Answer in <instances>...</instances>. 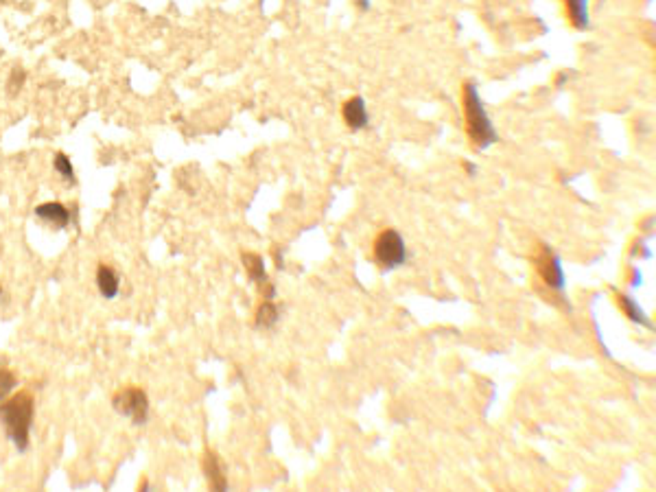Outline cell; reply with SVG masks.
<instances>
[{
	"label": "cell",
	"instance_id": "cell-6",
	"mask_svg": "<svg viewBox=\"0 0 656 492\" xmlns=\"http://www.w3.org/2000/svg\"><path fill=\"white\" fill-rule=\"evenodd\" d=\"M243 267L247 269L250 280H252L254 285H258V289L263 291L265 300H271V298H274V287L269 285V278H267V273H265V265H263L261 256L252 254V252L243 254Z\"/></svg>",
	"mask_w": 656,
	"mask_h": 492
},
{
	"label": "cell",
	"instance_id": "cell-17",
	"mask_svg": "<svg viewBox=\"0 0 656 492\" xmlns=\"http://www.w3.org/2000/svg\"><path fill=\"white\" fill-rule=\"evenodd\" d=\"M356 5H359V9H364V11H366V9L370 7V3H368V0H356Z\"/></svg>",
	"mask_w": 656,
	"mask_h": 492
},
{
	"label": "cell",
	"instance_id": "cell-7",
	"mask_svg": "<svg viewBox=\"0 0 656 492\" xmlns=\"http://www.w3.org/2000/svg\"><path fill=\"white\" fill-rule=\"evenodd\" d=\"M342 114H344V121H346V125H348L352 131H359V129L368 127L370 116H368V108H366V101H364L361 96H352V98H348V101L344 103Z\"/></svg>",
	"mask_w": 656,
	"mask_h": 492
},
{
	"label": "cell",
	"instance_id": "cell-12",
	"mask_svg": "<svg viewBox=\"0 0 656 492\" xmlns=\"http://www.w3.org/2000/svg\"><path fill=\"white\" fill-rule=\"evenodd\" d=\"M278 315H281V313H278L276 304L271 300H265L261 304V309H258V313H256V326L258 328H274L276 322H278Z\"/></svg>",
	"mask_w": 656,
	"mask_h": 492
},
{
	"label": "cell",
	"instance_id": "cell-11",
	"mask_svg": "<svg viewBox=\"0 0 656 492\" xmlns=\"http://www.w3.org/2000/svg\"><path fill=\"white\" fill-rule=\"evenodd\" d=\"M565 7H567L569 22L575 29H580V31L589 29L591 18H589V3H586V0H565Z\"/></svg>",
	"mask_w": 656,
	"mask_h": 492
},
{
	"label": "cell",
	"instance_id": "cell-10",
	"mask_svg": "<svg viewBox=\"0 0 656 492\" xmlns=\"http://www.w3.org/2000/svg\"><path fill=\"white\" fill-rule=\"evenodd\" d=\"M204 470H206V477H208V484H210L212 490H226L228 479H226V472H224V464H221V460L217 458L214 451L206 453Z\"/></svg>",
	"mask_w": 656,
	"mask_h": 492
},
{
	"label": "cell",
	"instance_id": "cell-14",
	"mask_svg": "<svg viewBox=\"0 0 656 492\" xmlns=\"http://www.w3.org/2000/svg\"><path fill=\"white\" fill-rule=\"evenodd\" d=\"M53 167H55V171L62 175V180L64 182H68V184H75V167H72V162H70V157L66 155V153H55V157H53Z\"/></svg>",
	"mask_w": 656,
	"mask_h": 492
},
{
	"label": "cell",
	"instance_id": "cell-15",
	"mask_svg": "<svg viewBox=\"0 0 656 492\" xmlns=\"http://www.w3.org/2000/svg\"><path fill=\"white\" fill-rule=\"evenodd\" d=\"M18 385L15 374L7 368H0V401H5L9 394L13 391V387Z\"/></svg>",
	"mask_w": 656,
	"mask_h": 492
},
{
	"label": "cell",
	"instance_id": "cell-1",
	"mask_svg": "<svg viewBox=\"0 0 656 492\" xmlns=\"http://www.w3.org/2000/svg\"><path fill=\"white\" fill-rule=\"evenodd\" d=\"M33 416H35V403L29 391H20L11 399L0 401V422L5 427L7 438L20 453L29 448Z\"/></svg>",
	"mask_w": 656,
	"mask_h": 492
},
{
	"label": "cell",
	"instance_id": "cell-5",
	"mask_svg": "<svg viewBox=\"0 0 656 492\" xmlns=\"http://www.w3.org/2000/svg\"><path fill=\"white\" fill-rule=\"evenodd\" d=\"M536 267H539V273H541V278L545 280L547 287H551L555 291L565 289V273L560 267V259L545 243L541 245V254L536 256Z\"/></svg>",
	"mask_w": 656,
	"mask_h": 492
},
{
	"label": "cell",
	"instance_id": "cell-18",
	"mask_svg": "<svg viewBox=\"0 0 656 492\" xmlns=\"http://www.w3.org/2000/svg\"><path fill=\"white\" fill-rule=\"evenodd\" d=\"M0 295H3V289H0Z\"/></svg>",
	"mask_w": 656,
	"mask_h": 492
},
{
	"label": "cell",
	"instance_id": "cell-13",
	"mask_svg": "<svg viewBox=\"0 0 656 492\" xmlns=\"http://www.w3.org/2000/svg\"><path fill=\"white\" fill-rule=\"evenodd\" d=\"M619 304H622V309L626 311V315H628V318H630L632 322H637V324H641V326H650L643 309H641L637 302H634L632 298H628V295H619Z\"/></svg>",
	"mask_w": 656,
	"mask_h": 492
},
{
	"label": "cell",
	"instance_id": "cell-8",
	"mask_svg": "<svg viewBox=\"0 0 656 492\" xmlns=\"http://www.w3.org/2000/svg\"><path fill=\"white\" fill-rule=\"evenodd\" d=\"M35 216H39L44 224H51L55 226L57 230H62L70 224V212L64 204L59 202H46V204H39L35 208Z\"/></svg>",
	"mask_w": 656,
	"mask_h": 492
},
{
	"label": "cell",
	"instance_id": "cell-9",
	"mask_svg": "<svg viewBox=\"0 0 656 492\" xmlns=\"http://www.w3.org/2000/svg\"><path fill=\"white\" fill-rule=\"evenodd\" d=\"M96 285H98V291H101V295L105 300H114L118 295V291H121V278H118V273L108 265H98Z\"/></svg>",
	"mask_w": 656,
	"mask_h": 492
},
{
	"label": "cell",
	"instance_id": "cell-4",
	"mask_svg": "<svg viewBox=\"0 0 656 492\" xmlns=\"http://www.w3.org/2000/svg\"><path fill=\"white\" fill-rule=\"evenodd\" d=\"M112 405L121 416L129 418L134 425H145L149 418V399L145 389L141 387H127L123 391H118Z\"/></svg>",
	"mask_w": 656,
	"mask_h": 492
},
{
	"label": "cell",
	"instance_id": "cell-2",
	"mask_svg": "<svg viewBox=\"0 0 656 492\" xmlns=\"http://www.w3.org/2000/svg\"><path fill=\"white\" fill-rule=\"evenodd\" d=\"M464 116H466L468 138L477 149H486L499 141V134H496L490 121L482 96L477 92V86L470 82L464 86Z\"/></svg>",
	"mask_w": 656,
	"mask_h": 492
},
{
	"label": "cell",
	"instance_id": "cell-16",
	"mask_svg": "<svg viewBox=\"0 0 656 492\" xmlns=\"http://www.w3.org/2000/svg\"><path fill=\"white\" fill-rule=\"evenodd\" d=\"M22 84H25V70H20V68H15L13 72H11V79H9V92L13 94L15 90H20L22 88Z\"/></svg>",
	"mask_w": 656,
	"mask_h": 492
},
{
	"label": "cell",
	"instance_id": "cell-3",
	"mask_svg": "<svg viewBox=\"0 0 656 492\" xmlns=\"http://www.w3.org/2000/svg\"><path fill=\"white\" fill-rule=\"evenodd\" d=\"M374 261L383 271H392L396 267L405 265L407 245L403 236L392 228L383 230L374 241Z\"/></svg>",
	"mask_w": 656,
	"mask_h": 492
}]
</instances>
